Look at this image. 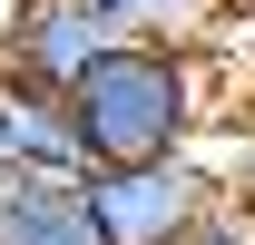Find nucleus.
I'll use <instances>...</instances> for the list:
<instances>
[{
    "instance_id": "nucleus-10",
    "label": "nucleus",
    "mask_w": 255,
    "mask_h": 245,
    "mask_svg": "<svg viewBox=\"0 0 255 245\" xmlns=\"http://www.w3.org/2000/svg\"><path fill=\"white\" fill-rule=\"evenodd\" d=\"M226 10H236V20H246V10H255V0H226Z\"/></svg>"
},
{
    "instance_id": "nucleus-9",
    "label": "nucleus",
    "mask_w": 255,
    "mask_h": 245,
    "mask_svg": "<svg viewBox=\"0 0 255 245\" xmlns=\"http://www.w3.org/2000/svg\"><path fill=\"white\" fill-rule=\"evenodd\" d=\"M10 177H20V167H10V157H0V186H10Z\"/></svg>"
},
{
    "instance_id": "nucleus-4",
    "label": "nucleus",
    "mask_w": 255,
    "mask_h": 245,
    "mask_svg": "<svg viewBox=\"0 0 255 245\" xmlns=\"http://www.w3.org/2000/svg\"><path fill=\"white\" fill-rule=\"evenodd\" d=\"M0 157L30 167V177H89L69 89H39V79H10V69H0Z\"/></svg>"
},
{
    "instance_id": "nucleus-7",
    "label": "nucleus",
    "mask_w": 255,
    "mask_h": 245,
    "mask_svg": "<svg viewBox=\"0 0 255 245\" xmlns=\"http://www.w3.org/2000/svg\"><path fill=\"white\" fill-rule=\"evenodd\" d=\"M167 245H255V196H236V186H226L216 206L196 216V226H177Z\"/></svg>"
},
{
    "instance_id": "nucleus-6",
    "label": "nucleus",
    "mask_w": 255,
    "mask_h": 245,
    "mask_svg": "<svg viewBox=\"0 0 255 245\" xmlns=\"http://www.w3.org/2000/svg\"><path fill=\"white\" fill-rule=\"evenodd\" d=\"M108 39H137V49H196V59H216L226 30H236V10L226 0H89Z\"/></svg>"
},
{
    "instance_id": "nucleus-5",
    "label": "nucleus",
    "mask_w": 255,
    "mask_h": 245,
    "mask_svg": "<svg viewBox=\"0 0 255 245\" xmlns=\"http://www.w3.org/2000/svg\"><path fill=\"white\" fill-rule=\"evenodd\" d=\"M0 245H108L89 216V186L79 177H20L0 186Z\"/></svg>"
},
{
    "instance_id": "nucleus-1",
    "label": "nucleus",
    "mask_w": 255,
    "mask_h": 245,
    "mask_svg": "<svg viewBox=\"0 0 255 245\" xmlns=\"http://www.w3.org/2000/svg\"><path fill=\"white\" fill-rule=\"evenodd\" d=\"M69 118L89 167H147V157H187L216 118V59L196 49H137L108 39L79 79H69Z\"/></svg>"
},
{
    "instance_id": "nucleus-2",
    "label": "nucleus",
    "mask_w": 255,
    "mask_h": 245,
    "mask_svg": "<svg viewBox=\"0 0 255 245\" xmlns=\"http://www.w3.org/2000/svg\"><path fill=\"white\" fill-rule=\"evenodd\" d=\"M89 216L108 245H167L177 226H196V216L226 196V177L206 167V157H147V167H89Z\"/></svg>"
},
{
    "instance_id": "nucleus-8",
    "label": "nucleus",
    "mask_w": 255,
    "mask_h": 245,
    "mask_svg": "<svg viewBox=\"0 0 255 245\" xmlns=\"http://www.w3.org/2000/svg\"><path fill=\"white\" fill-rule=\"evenodd\" d=\"M236 196H255V137H246V186H236Z\"/></svg>"
},
{
    "instance_id": "nucleus-3",
    "label": "nucleus",
    "mask_w": 255,
    "mask_h": 245,
    "mask_svg": "<svg viewBox=\"0 0 255 245\" xmlns=\"http://www.w3.org/2000/svg\"><path fill=\"white\" fill-rule=\"evenodd\" d=\"M98 49H108V20L89 0H10V20H0V69L39 89H69Z\"/></svg>"
}]
</instances>
